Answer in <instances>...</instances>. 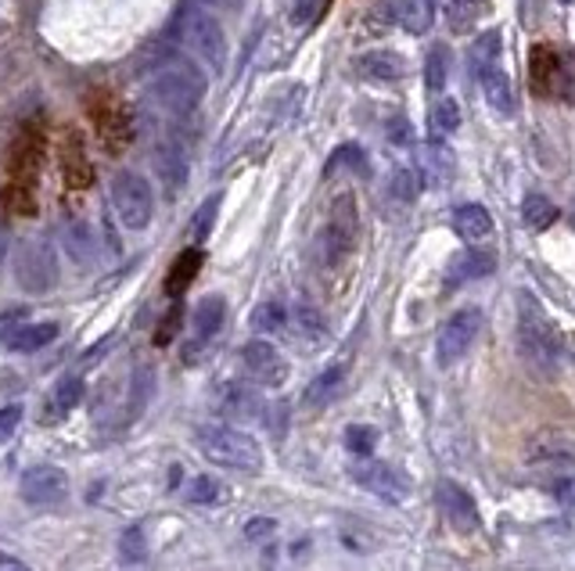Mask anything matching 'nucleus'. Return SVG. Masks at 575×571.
Segmentation results:
<instances>
[{"label": "nucleus", "mask_w": 575, "mask_h": 571, "mask_svg": "<svg viewBox=\"0 0 575 571\" xmlns=\"http://www.w3.org/2000/svg\"><path fill=\"white\" fill-rule=\"evenodd\" d=\"M194 443L208 460L219 467H234V471H263V446L256 435L241 432L234 424H202L194 432Z\"/></svg>", "instance_id": "2"}, {"label": "nucleus", "mask_w": 575, "mask_h": 571, "mask_svg": "<svg viewBox=\"0 0 575 571\" xmlns=\"http://www.w3.org/2000/svg\"><path fill=\"white\" fill-rule=\"evenodd\" d=\"M456 126H461V109H456V101L439 98L436 109H431V134L450 137V134H456Z\"/></svg>", "instance_id": "32"}, {"label": "nucleus", "mask_w": 575, "mask_h": 571, "mask_svg": "<svg viewBox=\"0 0 575 571\" xmlns=\"http://www.w3.org/2000/svg\"><path fill=\"white\" fill-rule=\"evenodd\" d=\"M478 80H482V94H486V105L496 115H504V119H511L515 109H518L511 76H507L496 61H489V65H482V69H478Z\"/></svg>", "instance_id": "16"}, {"label": "nucleus", "mask_w": 575, "mask_h": 571, "mask_svg": "<svg viewBox=\"0 0 575 571\" xmlns=\"http://www.w3.org/2000/svg\"><path fill=\"white\" fill-rule=\"evenodd\" d=\"M346 374H349L346 363H331V367H324L317 378L306 385V402H309V407H328V402H335L338 392L346 388Z\"/></svg>", "instance_id": "23"}, {"label": "nucleus", "mask_w": 575, "mask_h": 571, "mask_svg": "<svg viewBox=\"0 0 575 571\" xmlns=\"http://www.w3.org/2000/svg\"><path fill=\"white\" fill-rule=\"evenodd\" d=\"M173 33L188 44L194 58L205 61V69H213V72L227 69V33H224V25H219V19L208 15L205 8L188 4L177 15Z\"/></svg>", "instance_id": "3"}, {"label": "nucleus", "mask_w": 575, "mask_h": 571, "mask_svg": "<svg viewBox=\"0 0 575 571\" xmlns=\"http://www.w3.org/2000/svg\"><path fill=\"white\" fill-rule=\"evenodd\" d=\"M352 249H357V205H352L349 194H342L331 205L328 224L317 233V259L320 266H338L346 263Z\"/></svg>", "instance_id": "5"}, {"label": "nucleus", "mask_w": 575, "mask_h": 571, "mask_svg": "<svg viewBox=\"0 0 575 571\" xmlns=\"http://www.w3.org/2000/svg\"><path fill=\"white\" fill-rule=\"evenodd\" d=\"M155 165H159L162 180H169L173 187L184 184V176H188V159H184V151H180L177 145H162L159 155H155Z\"/></svg>", "instance_id": "31"}, {"label": "nucleus", "mask_w": 575, "mask_h": 571, "mask_svg": "<svg viewBox=\"0 0 575 571\" xmlns=\"http://www.w3.org/2000/svg\"><path fill=\"white\" fill-rule=\"evenodd\" d=\"M44 126L41 123H30L15 137L8 155V173L11 180L8 184H22V187H36V173H41V162H44Z\"/></svg>", "instance_id": "10"}, {"label": "nucleus", "mask_w": 575, "mask_h": 571, "mask_svg": "<svg viewBox=\"0 0 575 571\" xmlns=\"http://www.w3.org/2000/svg\"><path fill=\"white\" fill-rule=\"evenodd\" d=\"M421 170L428 176V184H450L453 173H456V159H453V151L442 145V140H431V145L421 148Z\"/></svg>", "instance_id": "25"}, {"label": "nucleus", "mask_w": 575, "mask_h": 571, "mask_svg": "<svg viewBox=\"0 0 575 571\" xmlns=\"http://www.w3.org/2000/svg\"><path fill=\"white\" fill-rule=\"evenodd\" d=\"M194 4H205V0H194Z\"/></svg>", "instance_id": "49"}, {"label": "nucleus", "mask_w": 575, "mask_h": 571, "mask_svg": "<svg viewBox=\"0 0 575 571\" xmlns=\"http://www.w3.org/2000/svg\"><path fill=\"white\" fill-rule=\"evenodd\" d=\"M19 424H22V407H19V402H11V407H0V443L15 435Z\"/></svg>", "instance_id": "41"}, {"label": "nucleus", "mask_w": 575, "mask_h": 571, "mask_svg": "<svg viewBox=\"0 0 575 571\" xmlns=\"http://www.w3.org/2000/svg\"><path fill=\"white\" fill-rule=\"evenodd\" d=\"M392 15H396L399 30H407L410 36H425L436 22V4L431 0H396Z\"/></svg>", "instance_id": "24"}, {"label": "nucleus", "mask_w": 575, "mask_h": 571, "mask_svg": "<svg viewBox=\"0 0 575 571\" xmlns=\"http://www.w3.org/2000/svg\"><path fill=\"white\" fill-rule=\"evenodd\" d=\"M87 112H90V119H94L98 137L109 145V151L120 155L129 140H134V119H129L126 105L112 94V90H94V94L87 98Z\"/></svg>", "instance_id": "6"}, {"label": "nucleus", "mask_w": 575, "mask_h": 571, "mask_svg": "<svg viewBox=\"0 0 575 571\" xmlns=\"http://www.w3.org/2000/svg\"><path fill=\"white\" fill-rule=\"evenodd\" d=\"M388 137L396 140V145H410V123L407 119H396L388 126Z\"/></svg>", "instance_id": "46"}, {"label": "nucleus", "mask_w": 575, "mask_h": 571, "mask_svg": "<svg viewBox=\"0 0 575 571\" xmlns=\"http://www.w3.org/2000/svg\"><path fill=\"white\" fill-rule=\"evenodd\" d=\"M202 263H205V252L202 249H188V252H180L177 255V263L169 266V274H166V295L169 298H180L184 295L194 277L202 274Z\"/></svg>", "instance_id": "21"}, {"label": "nucleus", "mask_w": 575, "mask_h": 571, "mask_svg": "<svg viewBox=\"0 0 575 571\" xmlns=\"http://www.w3.org/2000/svg\"><path fill=\"white\" fill-rule=\"evenodd\" d=\"M352 478L357 486H363L371 496L385 500V503H407L414 482L410 475L403 471L396 464H385V460H371V457H360V464H352Z\"/></svg>", "instance_id": "7"}, {"label": "nucleus", "mask_w": 575, "mask_h": 571, "mask_svg": "<svg viewBox=\"0 0 575 571\" xmlns=\"http://www.w3.org/2000/svg\"><path fill=\"white\" fill-rule=\"evenodd\" d=\"M241 367L248 374V381L263 388H281L288 381V374H292L288 359L270 342H248L241 349Z\"/></svg>", "instance_id": "11"}, {"label": "nucleus", "mask_w": 575, "mask_h": 571, "mask_svg": "<svg viewBox=\"0 0 575 571\" xmlns=\"http://www.w3.org/2000/svg\"><path fill=\"white\" fill-rule=\"evenodd\" d=\"M151 94L159 98V105H166L169 112L191 115L205 94V76L184 58L159 61V69L151 72Z\"/></svg>", "instance_id": "4"}, {"label": "nucleus", "mask_w": 575, "mask_h": 571, "mask_svg": "<svg viewBox=\"0 0 575 571\" xmlns=\"http://www.w3.org/2000/svg\"><path fill=\"white\" fill-rule=\"evenodd\" d=\"M526 464L529 467H551V471L572 467L575 464V443L561 432H540L526 446Z\"/></svg>", "instance_id": "14"}, {"label": "nucleus", "mask_w": 575, "mask_h": 571, "mask_svg": "<svg viewBox=\"0 0 575 571\" xmlns=\"http://www.w3.org/2000/svg\"><path fill=\"white\" fill-rule=\"evenodd\" d=\"M123 561L126 564L144 561V532L140 528H129L126 536H123Z\"/></svg>", "instance_id": "40"}, {"label": "nucleus", "mask_w": 575, "mask_h": 571, "mask_svg": "<svg viewBox=\"0 0 575 571\" xmlns=\"http://www.w3.org/2000/svg\"><path fill=\"white\" fill-rule=\"evenodd\" d=\"M417 191H421V180L414 170H396L392 173V198L396 202H414Z\"/></svg>", "instance_id": "37"}, {"label": "nucleus", "mask_w": 575, "mask_h": 571, "mask_svg": "<svg viewBox=\"0 0 575 571\" xmlns=\"http://www.w3.org/2000/svg\"><path fill=\"white\" fill-rule=\"evenodd\" d=\"M450 224L456 230V238H464V241H486L489 233H493V216L482 209V205L475 202H467V205H456L453 216H450Z\"/></svg>", "instance_id": "20"}, {"label": "nucleus", "mask_w": 575, "mask_h": 571, "mask_svg": "<svg viewBox=\"0 0 575 571\" xmlns=\"http://www.w3.org/2000/svg\"><path fill=\"white\" fill-rule=\"evenodd\" d=\"M518 356L529 363L535 378L551 381L557 374V339L543 306L532 295L518 298Z\"/></svg>", "instance_id": "1"}, {"label": "nucleus", "mask_w": 575, "mask_h": 571, "mask_svg": "<svg viewBox=\"0 0 575 571\" xmlns=\"http://www.w3.org/2000/svg\"><path fill=\"white\" fill-rule=\"evenodd\" d=\"M557 503L561 507H568V511H575V478H565V482H557Z\"/></svg>", "instance_id": "45"}, {"label": "nucleus", "mask_w": 575, "mask_h": 571, "mask_svg": "<svg viewBox=\"0 0 575 571\" xmlns=\"http://www.w3.org/2000/svg\"><path fill=\"white\" fill-rule=\"evenodd\" d=\"M216 410L224 413L227 421H263V413H267V402L256 396V388L252 385H227V388H219V399H216Z\"/></svg>", "instance_id": "15"}, {"label": "nucleus", "mask_w": 575, "mask_h": 571, "mask_svg": "<svg viewBox=\"0 0 575 571\" xmlns=\"http://www.w3.org/2000/svg\"><path fill=\"white\" fill-rule=\"evenodd\" d=\"M61 176L69 187H90V180H94V170H90V159L83 151V140L76 137V129H69V134L61 137Z\"/></svg>", "instance_id": "18"}, {"label": "nucleus", "mask_w": 575, "mask_h": 571, "mask_svg": "<svg viewBox=\"0 0 575 571\" xmlns=\"http://www.w3.org/2000/svg\"><path fill=\"white\" fill-rule=\"evenodd\" d=\"M377 446V427L371 424H349L346 427V449L352 457H371Z\"/></svg>", "instance_id": "33"}, {"label": "nucleus", "mask_w": 575, "mask_h": 571, "mask_svg": "<svg viewBox=\"0 0 575 571\" xmlns=\"http://www.w3.org/2000/svg\"><path fill=\"white\" fill-rule=\"evenodd\" d=\"M357 72L377 83H392L407 76V58L399 50H368V55L357 58Z\"/></svg>", "instance_id": "19"}, {"label": "nucleus", "mask_w": 575, "mask_h": 571, "mask_svg": "<svg viewBox=\"0 0 575 571\" xmlns=\"http://www.w3.org/2000/svg\"><path fill=\"white\" fill-rule=\"evenodd\" d=\"M447 76H450V50L436 44L428 50V61H425V87L431 94H439V90H447Z\"/></svg>", "instance_id": "30"}, {"label": "nucleus", "mask_w": 575, "mask_h": 571, "mask_svg": "<svg viewBox=\"0 0 575 571\" xmlns=\"http://www.w3.org/2000/svg\"><path fill=\"white\" fill-rule=\"evenodd\" d=\"M478 328H482V313H478L475 306L456 309V313L447 323H442L439 342H436V359L442 363V367H453V363L475 345Z\"/></svg>", "instance_id": "9"}, {"label": "nucleus", "mask_w": 575, "mask_h": 571, "mask_svg": "<svg viewBox=\"0 0 575 571\" xmlns=\"http://www.w3.org/2000/svg\"><path fill=\"white\" fill-rule=\"evenodd\" d=\"M112 202H115V213H120V219L129 230H144L151 224L155 198H151V187L144 176H137V173L115 176L112 180Z\"/></svg>", "instance_id": "8"}, {"label": "nucleus", "mask_w": 575, "mask_h": 571, "mask_svg": "<svg viewBox=\"0 0 575 571\" xmlns=\"http://www.w3.org/2000/svg\"><path fill=\"white\" fill-rule=\"evenodd\" d=\"M442 8H447V19H450V25L456 33L475 30L478 19L489 11L486 0H442Z\"/></svg>", "instance_id": "27"}, {"label": "nucleus", "mask_w": 575, "mask_h": 571, "mask_svg": "<svg viewBox=\"0 0 575 571\" xmlns=\"http://www.w3.org/2000/svg\"><path fill=\"white\" fill-rule=\"evenodd\" d=\"M224 317H227V302L219 295H208L194 306V317H191V349H202L205 342H213L219 328H224Z\"/></svg>", "instance_id": "17"}, {"label": "nucleus", "mask_w": 575, "mask_h": 571, "mask_svg": "<svg viewBox=\"0 0 575 571\" xmlns=\"http://www.w3.org/2000/svg\"><path fill=\"white\" fill-rule=\"evenodd\" d=\"M500 47H504V36L500 30H489V33H482L475 47H472V61H475V69H482V65H489L500 58Z\"/></svg>", "instance_id": "35"}, {"label": "nucleus", "mask_w": 575, "mask_h": 571, "mask_svg": "<svg viewBox=\"0 0 575 571\" xmlns=\"http://www.w3.org/2000/svg\"><path fill=\"white\" fill-rule=\"evenodd\" d=\"M273 528L278 525H273L270 517H252V522L245 525V536L248 539H267V536H273Z\"/></svg>", "instance_id": "43"}, {"label": "nucleus", "mask_w": 575, "mask_h": 571, "mask_svg": "<svg viewBox=\"0 0 575 571\" xmlns=\"http://www.w3.org/2000/svg\"><path fill=\"white\" fill-rule=\"evenodd\" d=\"M19 492H22L25 503H33V507H55V503L69 496V478H65L61 467L41 464V467H30V471L22 475Z\"/></svg>", "instance_id": "12"}, {"label": "nucleus", "mask_w": 575, "mask_h": 571, "mask_svg": "<svg viewBox=\"0 0 575 571\" xmlns=\"http://www.w3.org/2000/svg\"><path fill=\"white\" fill-rule=\"evenodd\" d=\"M335 165H349V170H357V173H368V155H363L357 145H342L335 151V159L328 162V173L335 170Z\"/></svg>", "instance_id": "38"}, {"label": "nucleus", "mask_w": 575, "mask_h": 571, "mask_svg": "<svg viewBox=\"0 0 575 571\" xmlns=\"http://www.w3.org/2000/svg\"><path fill=\"white\" fill-rule=\"evenodd\" d=\"M216 209H219V194H213V198H205L199 205V213L191 216V238L194 244H202L208 233H213V224H216Z\"/></svg>", "instance_id": "34"}, {"label": "nucleus", "mask_w": 575, "mask_h": 571, "mask_svg": "<svg viewBox=\"0 0 575 571\" xmlns=\"http://www.w3.org/2000/svg\"><path fill=\"white\" fill-rule=\"evenodd\" d=\"M436 500H439V511H442V517L450 522L453 532H464V536H467V532L478 528V507H475L472 492H467L464 486H456V482H439Z\"/></svg>", "instance_id": "13"}, {"label": "nucleus", "mask_w": 575, "mask_h": 571, "mask_svg": "<svg viewBox=\"0 0 575 571\" xmlns=\"http://www.w3.org/2000/svg\"><path fill=\"white\" fill-rule=\"evenodd\" d=\"M493 270H496V252H489V249H467L464 255L453 259V266H450V284L478 281V277L493 274Z\"/></svg>", "instance_id": "26"}, {"label": "nucleus", "mask_w": 575, "mask_h": 571, "mask_svg": "<svg viewBox=\"0 0 575 571\" xmlns=\"http://www.w3.org/2000/svg\"><path fill=\"white\" fill-rule=\"evenodd\" d=\"M219 492H224V489H219V482H216V478H194V482L188 486V500L191 503H216L219 500Z\"/></svg>", "instance_id": "39"}, {"label": "nucleus", "mask_w": 575, "mask_h": 571, "mask_svg": "<svg viewBox=\"0 0 575 571\" xmlns=\"http://www.w3.org/2000/svg\"><path fill=\"white\" fill-rule=\"evenodd\" d=\"M25 561H19V557H8V553H0V571H22Z\"/></svg>", "instance_id": "47"}, {"label": "nucleus", "mask_w": 575, "mask_h": 571, "mask_svg": "<svg viewBox=\"0 0 575 571\" xmlns=\"http://www.w3.org/2000/svg\"><path fill=\"white\" fill-rule=\"evenodd\" d=\"M80 399H83V378H76V374H65V378L55 385V396H50V407L55 410H47V421L50 418H65L69 410L80 407Z\"/></svg>", "instance_id": "28"}, {"label": "nucleus", "mask_w": 575, "mask_h": 571, "mask_svg": "<svg viewBox=\"0 0 575 571\" xmlns=\"http://www.w3.org/2000/svg\"><path fill=\"white\" fill-rule=\"evenodd\" d=\"M252 328L256 331H281L284 328V306L281 302H263V306H256L252 309Z\"/></svg>", "instance_id": "36"}, {"label": "nucleus", "mask_w": 575, "mask_h": 571, "mask_svg": "<svg viewBox=\"0 0 575 571\" xmlns=\"http://www.w3.org/2000/svg\"><path fill=\"white\" fill-rule=\"evenodd\" d=\"M177 328H180V309H173V313H169L166 320H162V328L159 331H155V342H169V339H173V334H177Z\"/></svg>", "instance_id": "44"}, {"label": "nucleus", "mask_w": 575, "mask_h": 571, "mask_svg": "<svg viewBox=\"0 0 575 571\" xmlns=\"http://www.w3.org/2000/svg\"><path fill=\"white\" fill-rule=\"evenodd\" d=\"M521 219H526L529 230H546L557 219V205L546 198V194H529L521 202Z\"/></svg>", "instance_id": "29"}, {"label": "nucleus", "mask_w": 575, "mask_h": 571, "mask_svg": "<svg viewBox=\"0 0 575 571\" xmlns=\"http://www.w3.org/2000/svg\"><path fill=\"white\" fill-rule=\"evenodd\" d=\"M320 8H324V0H298L295 11H292L295 25H306V22H313V19L320 15Z\"/></svg>", "instance_id": "42"}, {"label": "nucleus", "mask_w": 575, "mask_h": 571, "mask_svg": "<svg viewBox=\"0 0 575 571\" xmlns=\"http://www.w3.org/2000/svg\"><path fill=\"white\" fill-rule=\"evenodd\" d=\"M58 339V323H22V328L8 331L4 334V345L11 349V353H36V349H44Z\"/></svg>", "instance_id": "22"}, {"label": "nucleus", "mask_w": 575, "mask_h": 571, "mask_svg": "<svg viewBox=\"0 0 575 571\" xmlns=\"http://www.w3.org/2000/svg\"><path fill=\"white\" fill-rule=\"evenodd\" d=\"M557 4H561V8H568V4H572V0H557Z\"/></svg>", "instance_id": "48"}]
</instances>
